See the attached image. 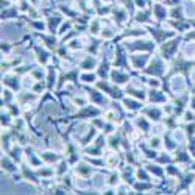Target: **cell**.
<instances>
[{
    "label": "cell",
    "instance_id": "obj_1",
    "mask_svg": "<svg viewBox=\"0 0 195 195\" xmlns=\"http://www.w3.org/2000/svg\"><path fill=\"white\" fill-rule=\"evenodd\" d=\"M125 106L130 108V109H139L142 105H137L136 102H131V100H125Z\"/></svg>",
    "mask_w": 195,
    "mask_h": 195
},
{
    "label": "cell",
    "instance_id": "obj_2",
    "mask_svg": "<svg viewBox=\"0 0 195 195\" xmlns=\"http://www.w3.org/2000/svg\"><path fill=\"white\" fill-rule=\"evenodd\" d=\"M94 80H95L94 75H85V76H83V81H86V83H92Z\"/></svg>",
    "mask_w": 195,
    "mask_h": 195
}]
</instances>
